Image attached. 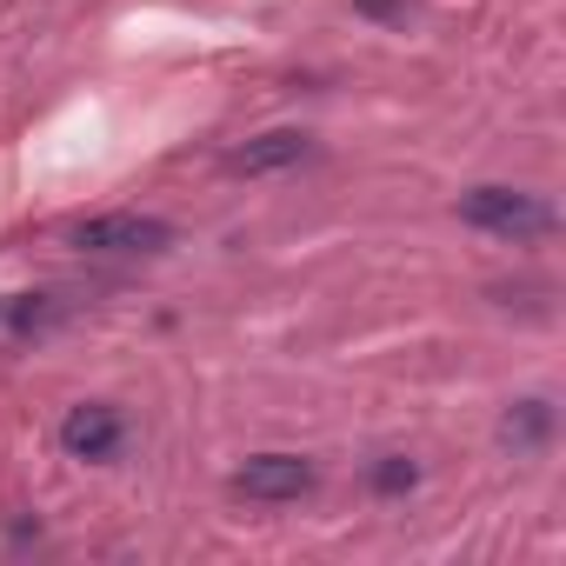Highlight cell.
Segmentation results:
<instances>
[{
    "mask_svg": "<svg viewBox=\"0 0 566 566\" xmlns=\"http://www.w3.org/2000/svg\"><path fill=\"white\" fill-rule=\"evenodd\" d=\"M314 154V140L307 134H294V127H273V134H260V140H247V147H233L227 154V174H280V167H301Z\"/></svg>",
    "mask_w": 566,
    "mask_h": 566,
    "instance_id": "5b68a950",
    "label": "cell"
},
{
    "mask_svg": "<svg viewBox=\"0 0 566 566\" xmlns=\"http://www.w3.org/2000/svg\"><path fill=\"white\" fill-rule=\"evenodd\" d=\"M120 440H127V420L107 407V400H87V407H74L67 420H61V447L74 453V460H114L120 453Z\"/></svg>",
    "mask_w": 566,
    "mask_h": 566,
    "instance_id": "277c9868",
    "label": "cell"
},
{
    "mask_svg": "<svg viewBox=\"0 0 566 566\" xmlns=\"http://www.w3.org/2000/svg\"><path fill=\"white\" fill-rule=\"evenodd\" d=\"M413 480H420V467H413V460H400V453H387V460L374 467V493H407Z\"/></svg>",
    "mask_w": 566,
    "mask_h": 566,
    "instance_id": "52a82bcc",
    "label": "cell"
},
{
    "mask_svg": "<svg viewBox=\"0 0 566 566\" xmlns=\"http://www.w3.org/2000/svg\"><path fill=\"white\" fill-rule=\"evenodd\" d=\"M546 433H553V400H520V407L500 420V440H506L513 453H539Z\"/></svg>",
    "mask_w": 566,
    "mask_h": 566,
    "instance_id": "8992f818",
    "label": "cell"
},
{
    "mask_svg": "<svg viewBox=\"0 0 566 566\" xmlns=\"http://www.w3.org/2000/svg\"><path fill=\"white\" fill-rule=\"evenodd\" d=\"M174 240L180 233L160 213H94V220L67 227V247H81V253H167Z\"/></svg>",
    "mask_w": 566,
    "mask_h": 566,
    "instance_id": "7a4b0ae2",
    "label": "cell"
},
{
    "mask_svg": "<svg viewBox=\"0 0 566 566\" xmlns=\"http://www.w3.org/2000/svg\"><path fill=\"white\" fill-rule=\"evenodd\" d=\"M460 220L493 233V240H513V247H533V240H546L559 227L553 200H539L526 187H467L460 193Z\"/></svg>",
    "mask_w": 566,
    "mask_h": 566,
    "instance_id": "6da1fadb",
    "label": "cell"
},
{
    "mask_svg": "<svg viewBox=\"0 0 566 566\" xmlns=\"http://www.w3.org/2000/svg\"><path fill=\"white\" fill-rule=\"evenodd\" d=\"M233 493L240 500H260V506H287L301 493H314V467L301 453H253L240 473H233Z\"/></svg>",
    "mask_w": 566,
    "mask_h": 566,
    "instance_id": "3957f363",
    "label": "cell"
}]
</instances>
